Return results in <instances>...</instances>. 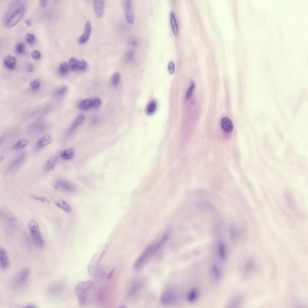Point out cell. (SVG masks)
<instances>
[{"label": "cell", "instance_id": "1", "mask_svg": "<svg viewBox=\"0 0 308 308\" xmlns=\"http://www.w3.org/2000/svg\"><path fill=\"white\" fill-rule=\"evenodd\" d=\"M168 237V234H165L158 241L147 246L135 262L134 268L138 269L143 266L161 248Z\"/></svg>", "mask_w": 308, "mask_h": 308}, {"label": "cell", "instance_id": "2", "mask_svg": "<svg viewBox=\"0 0 308 308\" xmlns=\"http://www.w3.org/2000/svg\"><path fill=\"white\" fill-rule=\"evenodd\" d=\"M94 285L91 280H86L80 282L75 286L74 291L77 297L79 305L83 306L88 300V296Z\"/></svg>", "mask_w": 308, "mask_h": 308}, {"label": "cell", "instance_id": "3", "mask_svg": "<svg viewBox=\"0 0 308 308\" xmlns=\"http://www.w3.org/2000/svg\"><path fill=\"white\" fill-rule=\"evenodd\" d=\"M28 226L34 245L39 249H42L44 243L38 223L35 220H31L28 223Z\"/></svg>", "mask_w": 308, "mask_h": 308}, {"label": "cell", "instance_id": "4", "mask_svg": "<svg viewBox=\"0 0 308 308\" xmlns=\"http://www.w3.org/2000/svg\"><path fill=\"white\" fill-rule=\"evenodd\" d=\"M26 10V6L23 4L19 6L6 20L5 25L7 28L16 25L23 18Z\"/></svg>", "mask_w": 308, "mask_h": 308}, {"label": "cell", "instance_id": "5", "mask_svg": "<svg viewBox=\"0 0 308 308\" xmlns=\"http://www.w3.org/2000/svg\"><path fill=\"white\" fill-rule=\"evenodd\" d=\"M107 247L105 245L104 248L98 251L92 257L88 266V272L91 276L97 274L100 260L103 255Z\"/></svg>", "mask_w": 308, "mask_h": 308}, {"label": "cell", "instance_id": "6", "mask_svg": "<svg viewBox=\"0 0 308 308\" xmlns=\"http://www.w3.org/2000/svg\"><path fill=\"white\" fill-rule=\"evenodd\" d=\"M30 274V270L28 268H23L20 270L14 277L12 280L13 286L16 288H20L26 283Z\"/></svg>", "mask_w": 308, "mask_h": 308}, {"label": "cell", "instance_id": "7", "mask_svg": "<svg viewBox=\"0 0 308 308\" xmlns=\"http://www.w3.org/2000/svg\"><path fill=\"white\" fill-rule=\"evenodd\" d=\"M177 296L174 291L170 289L165 290L161 295L160 301L165 305H171L176 301Z\"/></svg>", "mask_w": 308, "mask_h": 308}, {"label": "cell", "instance_id": "8", "mask_svg": "<svg viewBox=\"0 0 308 308\" xmlns=\"http://www.w3.org/2000/svg\"><path fill=\"white\" fill-rule=\"evenodd\" d=\"M54 187L55 189L59 188L63 191L69 193L73 192L75 190V187L73 184L62 178L58 179L56 180L55 185Z\"/></svg>", "mask_w": 308, "mask_h": 308}, {"label": "cell", "instance_id": "9", "mask_svg": "<svg viewBox=\"0 0 308 308\" xmlns=\"http://www.w3.org/2000/svg\"><path fill=\"white\" fill-rule=\"evenodd\" d=\"M124 5L126 20L130 23L133 24L134 21V16L131 1L128 0L125 1Z\"/></svg>", "mask_w": 308, "mask_h": 308}, {"label": "cell", "instance_id": "10", "mask_svg": "<svg viewBox=\"0 0 308 308\" xmlns=\"http://www.w3.org/2000/svg\"><path fill=\"white\" fill-rule=\"evenodd\" d=\"M26 157V154L23 153L14 159L9 164L8 170L12 171L18 168L23 163Z\"/></svg>", "mask_w": 308, "mask_h": 308}, {"label": "cell", "instance_id": "11", "mask_svg": "<svg viewBox=\"0 0 308 308\" xmlns=\"http://www.w3.org/2000/svg\"><path fill=\"white\" fill-rule=\"evenodd\" d=\"M211 279L212 281L216 282L218 281L222 276V271L217 265H212L210 270Z\"/></svg>", "mask_w": 308, "mask_h": 308}, {"label": "cell", "instance_id": "12", "mask_svg": "<svg viewBox=\"0 0 308 308\" xmlns=\"http://www.w3.org/2000/svg\"><path fill=\"white\" fill-rule=\"evenodd\" d=\"M63 283L60 281L56 282L50 284L47 288V291L52 294H55L61 291L64 288Z\"/></svg>", "mask_w": 308, "mask_h": 308}, {"label": "cell", "instance_id": "13", "mask_svg": "<svg viewBox=\"0 0 308 308\" xmlns=\"http://www.w3.org/2000/svg\"><path fill=\"white\" fill-rule=\"evenodd\" d=\"M91 23L89 21H88L85 24L84 32L79 39V42L80 44H84L88 41L91 34Z\"/></svg>", "mask_w": 308, "mask_h": 308}, {"label": "cell", "instance_id": "14", "mask_svg": "<svg viewBox=\"0 0 308 308\" xmlns=\"http://www.w3.org/2000/svg\"><path fill=\"white\" fill-rule=\"evenodd\" d=\"M0 265L2 270L6 269L9 266V259L5 250L2 248H0Z\"/></svg>", "mask_w": 308, "mask_h": 308}, {"label": "cell", "instance_id": "15", "mask_svg": "<svg viewBox=\"0 0 308 308\" xmlns=\"http://www.w3.org/2000/svg\"><path fill=\"white\" fill-rule=\"evenodd\" d=\"M85 119L84 115L82 114L79 115L74 121L67 131V134H70L74 132L84 122Z\"/></svg>", "mask_w": 308, "mask_h": 308}, {"label": "cell", "instance_id": "16", "mask_svg": "<svg viewBox=\"0 0 308 308\" xmlns=\"http://www.w3.org/2000/svg\"><path fill=\"white\" fill-rule=\"evenodd\" d=\"M105 1L94 0V7L95 13L96 16L101 18L102 16L104 10Z\"/></svg>", "mask_w": 308, "mask_h": 308}, {"label": "cell", "instance_id": "17", "mask_svg": "<svg viewBox=\"0 0 308 308\" xmlns=\"http://www.w3.org/2000/svg\"><path fill=\"white\" fill-rule=\"evenodd\" d=\"M52 140V137L50 134H47L43 136L37 141L36 148L39 149L47 146L51 142Z\"/></svg>", "mask_w": 308, "mask_h": 308}, {"label": "cell", "instance_id": "18", "mask_svg": "<svg viewBox=\"0 0 308 308\" xmlns=\"http://www.w3.org/2000/svg\"><path fill=\"white\" fill-rule=\"evenodd\" d=\"M3 63L5 66L8 69H13L14 68L16 63V59L13 56L8 54L5 56Z\"/></svg>", "mask_w": 308, "mask_h": 308}, {"label": "cell", "instance_id": "19", "mask_svg": "<svg viewBox=\"0 0 308 308\" xmlns=\"http://www.w3.org/2000/svg\"><path fill=\"white\" fill-rule=\"evenodd\" d=\"M221 125L223 130L227 133H229L233 130V123L227 117H225L222 119Z\"/></svg>", "mask_w": 308, "mask_h": 308}, {"label": "cell", "instance_id": "20", "mask_svg": "<svg viewBox=\"0 0 308 308\" xmlns=\"http://www.w3.org/2000/svg\"><path fill=\"white\" fill-rule=\"evenodd\" d=\"M58 160V157L56 156H52L50 158L45 165V170L47 171H52L57 165Z\"/></svg>", "mask_w": 308, "mask_h": 308}, {"label": "cell", "instance_id": "21", "mask_svg": "<svg viewBox=\"0 0 308 308\" xmlns=\"http://www.w3.org/2000/svg\"><path fill=\"white\" fill-rule=\"evenodd\" d=\"M170 22L172 29L174 35L177 36L178 33V28L174 13L171 12L170 14Z\"/></svg>", "mask_w": 308, "mask_h": 308}, {"label": "cell", "instance_id": "22", "mask_svg": "<svg viewBox=\"0 0 308 308\" xmlns=\"http://www.w3.org/2000/svg\"><path fill=\"white\" fill-rule=\"evenodd\" d=\"M75 152L73 149H69L64 150L60 154V157L65 160L72 159L75 156Z\"/></svg>", "mask_w": 308, "mask_h": 308}, {"label": "cell", "instance_id": "23", "mask_svg": "<svg viewBox=\"0 0 308 308\" xmlns=\"http://www.w3.org/2000/svg\"><path fill=\"white\" fill-rule=\"evenodd\" d=\"M55 205L58 207L67 212L71 211V208L69 205L64 201L61 199H59L55 202Z\"/></svg>", "mask_w": 308, "mask_h": 308}, {"label": "cell", "instance_id": "24", "mask_svg": "<svg viewBox=\"0 0 308 308\" xmlns=\"http://www.w3.org/2000/svg\"><path fill=\"white\" fill-rule=\"evenodd\" d=\"M218 252L219 256L222 260H225L226 257V251L223 244L220 243L218 246Z\"/></svg>", "mask_w": 308, "mask_h": 308}, {"label": "cell", "instance_id": "25", "mask_svg": "<svg viewBox=\"0 0 308 308\" xmlns=\"http://www.w3.org/2000/svg\"><path fill=\"white\" fill-rule=\"evenodd\" d=\"M92 106L91 100L86 99L81 101L78 104V107L83 110L89 109Z\"/></svg>", "mask_w": 308, "mask_h": 308}, {"label": "cell", "instance_id": "26", "mask_svg": "<svg viewBox=\"0 0 308 308\" xmlns=\"http://www.w3.org/2000/svg\"><path fill=\"white\" fill-rule=\"evenodd\" d=\"M29 143V140L26 139H23L18 141L13 146L15 149H23Z\"/></svg>", "mask_w": 308, "mask_h": 308}, {"label": "cell", "instance_id": "27", "mask_svg": "<svg viewBox=\"0 0 308 308\" xmlns=\"http://www.w3.org/2000/svg\"><path fill=\"white\" fill-rule=\"evenodd\" d=\"M198 292L195 289L191 290L187 295L188 300L190 303L194 302L198 297Z\"/></svg>", "mask_w": 308, "mask_h": 308}, {"label": "cell", "instance_id": "28", "mask_svg": "<svg viewBox=\"0 0 308 308\" xmlns=\"http://www.w3.org/2000/svg\"><path fill=\"white\" fill-rule=\"evenodd\" d=\"M157 107L156 102L155 101H151L148 106L146 109V113L149 115L153 114L155 111Z\"/></svg>", "mask_w": 308, "mask_h": 308}, {"label": "cell", "instance_id": "29", "mask_svg": "<svg viewBox=\"0 0 308 308\" xmlns=\"http://www.w3.org/2000/svg\"><path fill=\"white\" fill-rule=\"evenodd\" d=\"M79 60L72 57L70 58L69 61V65L71 69L73 70L78 69Z\"/></svg>", "mask_w": 308, "mask_h": 308}, {"label": "cell", "instance_id": "30", "mask_svg": "<svg viewBox=\"0 0 308 308\" xmlns=\"http://www.w3.org/2000/svg\"><path fill=\"white\" fill-rule=\"evenodd\" d=\"M195 85L193 80L191 81V85L190 87L187 90L186 94V98L187 99L191 97L192 91L194 88Z\"/></svg>", "mask_w": 308, "mask_h": 308}, {"label": "cell", "instance_id": "31", "mask_svg": "<svg viewBox=\"0 0 308 308\" xmlns=\"http://www.w3.org/2000/svg\"><path fill=\"white\" fill-rule=\"evenodd\" d=\"M25 39L26 41L28 43L32 44L35 41V35L32 33H26L25 35Z\"/></svg>", "mask_w": 308, "mask_h": 308}, {"label": "cell", "instance_id": "32", "mask_svg": "<svg viewBox=\"0 0 308 308\" xmlns=\"http://www.w3.org/2000/svg\"><path fill=\"white\" fill-rule=\"evenodd\" d=\"M120 79L119 74L118 72L115 73L112 78V83L113 85L115 86H117L119 82Z\"/></svg>", "mask_w": 308, "mask_h": 308}, {"label": "cell", "instance_id": "33", "mask_svg": "<svg viewBox=\"0 0 308 308\" xmlns=\"http://www.w3.org/2000/svg\"><path fill=\"white\" fill-rule=\"evenodd\" d=\"M68 70V66L66 62H62L59 66V71L61 73L63 74L66 73Z\"/></svg>", "mask_w": 308, "mask_h": 308}, {"label": "cell", "instance_id": "34", "mask_svg": "<svg viewBox=\"0 0 308 308\" xmlns=\"http://www.w3.org/2000/svg\"><path fill=\"white\" fill-rule=\"evenodd\" d=\"M24 44L22 43H20L18 44L16 46V52L18 54H21L24 52Z\"/></svg>", "mask_w": 308, "mask_h": 308}, {"label": "cell", "instance_id": "35", "mask_svg": "<svg viewBox=\"0 0 308 308\" xmlns=\"http://www.w3.org/2000/svg\"><path fill=\"white\" fill-rule=\"evenodd\" d=\"M67 87L66 86L63 85L60 87L57 91V94L59 96H61L64 95L67 90Z\"/></svg>", "mask_w": 308, "mask_h": 308}, {"label": "cell", "instance_id": "36", "mask_svg": "<svg viewBox=\"0 0 308 308\" xmlns=\"http://www.w3.org/2000/svg\"><path fill=\"white\" fill-rule=\"evenodd\" d=\"M87 63L86 61L82 59L79 61L78 69L81 71L84 70L86 68Z\"/></svg>", "mask_w": 308, "mask_h": 308}, {"label": "cell", "instance_id": "37", "mask_svg": "<svg viewBox=\"0 0 308 308\" xmlns=\"http://www.w3.org/2000/svg\"><path fill=\"white\" fill-rule=\"evenodd\" d=\"M31 196L33 199L42 202H48V199L46 197L43 196L32 194L31 195Z\"/></svg>", "mask_w": 308, "mask_h": 308}, {"label": "cell", "instance_id": "38", "mask_svg": "<svg viewBox=\"0 0 308 308\" xmlns=\"http://www.w3.org/2000/svg\"><path fill=\"white\" fill-rule=\"evenodd\" d=\"M30 85L32 89L36 90L39 88L40 86V81L38 79L34 80L31 82Z\"/></svg>", "mask_w": 308, "mask_h": 308}, {"label": "cell", "instance_id": "39", "mask_svg": "<svg viewBox=\"0 0 308 308\" xmlns=\"http://www.w3.org/2000/svg\"><path fill=\"white\" fill-rule=\"evenodd\" d=\"M31 56L33 59L35 60H38L41 57V54L39 51L35 50H33L32 52Z\"/></svg>", "mask_w": 308, "mask_h": 308}, {"label": "cell", "instance_id": "40", "mask_svg": "<svg viewBox=\"0 0 308 308\" xmlns=\"http://www.w3.org/2000/svg\"><path fill=\"white\" fill-rule=\"evenodd\" d=\"M91 101L92 106L94 108H97L99 107L100 105V100L98 98L93 99L91 100Z\"/></svg>", "mask_w": 308, "mask_h": 308}, {"label": "cell", "instance_id": "41", "mask_svg": "<svg viewBox=\"0 0 308 308\" xmlns=\"http://www.w3.org/2000/svg\"><path fill=\"white\" fill-rule=\"evenodd\" d=\"M168 70L169 73L170 74H173L175 69V66L174 63L172 61H170L168 64Z\"/></svg>", "mask_w": 308, "mask_h": 308}, {"label": "cell", "instance_id": "42", "mask_svg": "<svg viewBox=\"0 0 308 308\" xmlns=\"http://www.w3.org/2000/svg\"><path fill=\"white\" fill-rule=\"evenodd\" d=\"M134 51L132 50H130L128 51L126 55V59L128 61L131 60L134 57Z\"/></svg>", "mask_w": 308, "mask_h": 308}, {"label": "cell", "instance_id": "43", "mask_svg": "<svg viewBox=\"0 0 308 308\" xmlns=\"http://www.w3.org/2000/svg\"><path fill=\"white\" fill-rule=\"evenodd\" d=\"M27 70L29 72H32L34 69V66L32 64H29L27 67Z\"/></svg>", "mask_w": 308, "mask_h": 308}, {"label": "cell", "instance_id": "44", "mask_svg": "<svg viewBox=\"0 0 308 308\" xmlns=\"http://www.w3.org/2000/svg\"><path fill=\"white\" fill-rule=\"evenodd\" d=\"M115 270V268L114 267L111 270L110 273H109L108 274L107 276V279H110L112 277L114 272Z\"/></svg>", "mask_w": 308, "mask_h": 308}, {"label": "cell", "instance_id": "45", "mask_svg": "<svg viewBox=\"0 0 308 308\" xmlns=\"http://www.w3.org/2000/svg\"><path fill=\"white\" fill-rule=\"evenodd\" d=\"M48 1L46 0H42L40 1V3L41 6L42 7H45L47 5Z\"/></svg>", "mask_w": 308, "mask_h": 308}, {"label": "cell", "instance_id": "46", "mask_svg": "<svg viewBox=\"0 0 308 308\" xmlns=\"http://www.w3.org/2000/svg\"><path fill=\"white\" fill-rule=\"evenodd\" d=\"M230 236L232 240V241H233L234 239L235 233L234 229L233 227L231 228L230 229Z\"/></svg>", "mask_w": 308, "mask_h": 308}, {"label": "cell", "instance_id": "47", "mask_svg": "<svg viewBox=\"0 0 308 308\" xmlns=\"http://www.w3.org/2000/svg\"><path fill=\"white\" fill-rule=\"evenodd\" d=\"M25 22L26 23V24L28 26H31L32 23V20L30 18H28L26 19L25 20Z\"/></svg>", "mask_w": 308, "mask_h": 308}, {"label": "cell", "instance_id": "48", "mask_svg": "<svg viewBox=\"0 0 308 308\" xmlns=\"http://www.w3.org/2000/svg\"><path fill=\"white\" fill-rule=\"evenodd\" d=\"M26 308H35L36 306L35 305L32 304H29L26 305L25 306Z\"/></svg>", "mask_w": 308, "mask_h": 308}, {"label": "cell", "instance_id": "49", "mask_svg": "<svg viewBox=\"0 0 308 308\" xmlns=\"http://www.w3.org/2000/svg\"><path fill=\"white\" fill-rule=\"evenodd\" d=\"M137 41L135 40H134L132 42V45L134 46L137 45Z\"/></svg>", "mask_w": 308, "mask_h": 308}]
</instances>
